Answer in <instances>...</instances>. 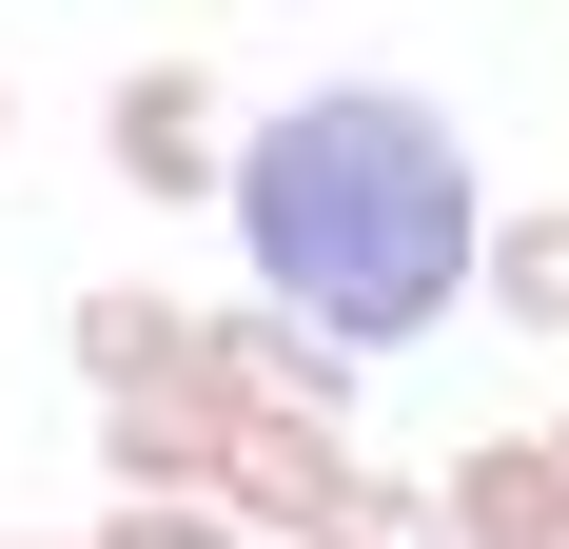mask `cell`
I'll return each mask as SVG.
<instances>
[{
    "label": "cell",
    "instance_id": "obj_1",
    "mask_svg": "<svg viewBox=\"0 0 569 549\" xmlns=\"http://www.w3.org/2000/svg\"><path fill=\"white\" fill-rule=\"evenodd\" d=\"M236 256L256 295H295L353 353H412V333L491 295V197H471V138L412 79H315V99L256 118L236 158Z\"/></svg>",
    "mask_w": 569,
    "mask_h": 549
},
{
    "label": "cell",
    "instance_id": "obj_2",
    "mask_svg": "<svg viewBox=\"0 0 569 549\" xmlns=\"http://www.w3.org/2000/svg\"><path fill=\"white\" fill-rule=\"evenodd\" d=\"M99 158L138 177L158 217H197V197H236V158H256V138H236V99L197 79V59H138V79L99 99Z\"/></svg>",
    "mask_w": 569,
    "mask_h": 549
},
{
    "label": "cell",
    "instance_id": "obj_3",
    "mask_svg": "<svg viewBox=\"0 0 569 549\" xmlns=\"http://www.w3.org/2000/svg\"><path fill=\"white\" fill-rule=\"evenodd\" d=\"M217 373H236V392H276V412H335V432H353V373H373V353H353V333H315L295 295H256V274H236V295H217Z\"/></svg>",
    "mask_w": 569,
    "mask_h": 549
},
{
    "label": "cell",
    "instance_id": "obj_4",
    "mask_svg": "<svg viewBox=\"0 0 569 549\" xmlns=\"http://www.w3.org/2000/svg\"><path fill=\"white\" fill-rule=\"evenodd\" d=\"M432 491H452V549H569V451L550 432H471Z\"/></svg>",
    "mask_w": 569,
    "mask_h": 549
},
{
    "label": "cell",
    "instance_id": "obj_5",
    "mask_svg": "<svg viewBox=\"0 0 569 549\" xmlns=\"http://www.w3.org/2000/svg\"><path fill=\"white\" fill-rule=\"evenodd\" d=\"M59 333H79V373H99V412H118V392H177L197 353H217V315H177V295H138V274H99V295H79Z\"/></svg>",
    "mask_w": 569,
    "mask_h": 549
},
{
    "label": "cell",
    "instance_id": "obj_6",
    "mask_svg": "<svg viewBox=\"0 0 569 549\" xmlns=\"http://www.w3.org/2000/svg\"><path fill=\"white\" fill-rule=\"evenodd\" d=\"M491 315H511V333H569V197L491 217Z\"/></svg>",
    "mask_w": 569,
    "mask_h": 549
},
{
    "label": "cell",
    "instance_id": "obj_7",
    "mask_svg": "<svg viewBox=\"0 0 569 549\" xmlns=\"http://www.w3.org/2000/svg\"><path fill=\"white\" fill-rule=\"evenodd\" d=\"M315 549H452V491H412V471H353Z\"/></svg>",
    "mask_w": 569,
    "mask_h": 549
},
{
    "label": "cell",
    "instance_id": "obj_8",
    "mask_svg": "<svg viewBox=\"0 0 569 549\" xmlns=\"http://www.w3.org/2000/svg\"><path fill=\"white\" fill-rule=\"evenodd\" d=\"M79 549H276V530H236V510H197V491H118Z\"/></svg>",
    "mask_w": 569,
    "mask_h": 549
},
{
    "label": "cell",
    "instance_id": "obj_9",
    "mask_svg": "<svg viewBox=\"0 0 569 549\" xmlns=\"http://www.w3.org/2000/svg\"><path fill=\"white\" fill-rule=\"evenodd\" d=\"M550 451H569V412H550Z\"/></svg>",
    "mask_w": 569,
    "mask_h": 549
},
{
    "label": "cell",
    "instance_id": "obj_10",
    "mask_svg": "<svg viewBox=\"0 0 569 549\" xmlns=\"http://www.w3.org/2000/svg\"><path fill=\"white\" fill-rule=\"evenodd\" d=\"M0 118H20V99H0Z\"/></svg>",
    "mask_w": 569,
    "mask_h": 549
},
{
    "label": "cell",
    "instance_id": "obj_11",
    "mask_svg": "<svg viewBox=\"0 0 569 549\" xmlns=\"http://www.w3.org/2000/svg\"><path fill=\"white\" fill-rule=\"evenodd\" d=\"M20 549H40V530H20Z\"/></svg>",
    "mask_w": 569,
    "mask_h": 549
}]
</instances>
